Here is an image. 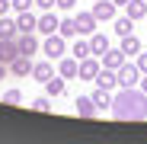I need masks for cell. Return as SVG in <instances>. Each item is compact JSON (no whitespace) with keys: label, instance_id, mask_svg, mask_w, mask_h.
<instances>
[{"label":"cell","instance_id":"obj_33","mask_svg":"<svg viewBox=\"0 0 147 144\" xmlns=\"http://www.w3.org/2000/svg\"><path fill=\"white\" fill-rule=\"evenodd\" d=\"M7 74H10V64H3V61H0V80H7Z\"/></svg>","mask_w":147,"mask_h":144},{"label":"cell","instance_id":"obj_8","mask_svg":"<svg viewBox=\"0 0 147 144\" xmlns=\"http://www.w3.org/2000/svg\"><path fill=\"white\" fill-rule=\"evenodd\" d=\"M10 74L13 77H32V58L29 55H16L10 61Z\"/></svg>","mask_w":147,"mask_h":144},{"label":"cell","instance_id":"obj_19","mask_svg":"<svg viewBox=\"0 0 147 144\" xmlns=\"http://www.w3.org/2000/svg\"><path fill=\"white\" fill-rule=\"evenodd\" d=\"M112 29H115L118 39H121V35H131V32H134V19H131V16H121V19L115 16V19H112Z\"/></svg>","mask_w":147,"mask_h":144},{"label":"cell","instance_id":"obj_30","mask_svg":"<svg viewBox=\"0 0 147 144\" xmlns=\"http://www.w3.org/2000/svg\"><path fill=\"white\" fill-rule=\"evenodd\" d=\"M35 7L45 13V10H55V7H58V0H35Z\"/></svg>","mask_w":147,"mask_h":144},{"label":"cell","instance_id":"obj_12","mask_svg":"<svg viewBox=\"0 0 147 144\" xmlns=\"http://www.w3.org/2000/svg\"><path fill=\"white\" fill-rule=\"evenodd\" d=\"M99 61H102V67H109V70H118L121 64H125V51H121V48H109L106 55H99Z\"/></svg>","mask_w":147,"mask_h":144},{"label":"cell","instance_id":"obj_2","mask_svg":"<svg viewBox=\"0 0 147 144\" xmlns=\"http://www.w3.org/2000/svg\"><path fill=\"white\" fill-rule=\"evenodd\" d=\"M45 58H51V61H58V58H64L67 55V39L61 35V32H51V35H45Z\"/></svg>","mask_w":147,"mask_h":144},{"label":"cell","instance_id":"obj_25","mask_svg":"<svg viewBox=\"0 0 147 144\" xmlns=\"http://www.w3.org/2000/svg\"><path fill=\"white\" fill-rule=\"evenodd\" d=\"M70 51H74V58H90L93 51H90V39H74V45H70Z\"/></svg>","mask_w":147,"mask_h":144},{"label":"cell","instance_id":"obj_3","mask_svg":"<svg viewBox=\"0 0 147 144\" xmlns=\"http://www.w3.org/2000/svg\"><path fill=\"white\" fill-rule=\"evenodd\" d=\"M55 74H58V67L51 64V58H45V61H32V80H35V83L51 80Z\"/></svg>","mask_w":147,"mask_h":144},{"label":"cell","instance_id":"obj_5","mask_svg":"<svg viewBox=\"0 0 147 144\" xmlns=\"http://www.w3.org/2000/svg\"><path fill=\"white\" fill-rule=\"evenodd\" d=\"M115 10L118 7L112 3V0H93V10L90 13L96 16V22H112L115 19Z\"/></svg>","mask_w":147,"mask_h":144},{"label":"cell","instance_id":"obj_10","mask_svg":"<svg viewBox=\"0 0 147 144\" xmlns=\"http://www.w3.org/2000/svg\"><path fill=\"white\" fill-rule=\"evenodd\" d=\"M74 22H77V32L86 35V39L96 32V16H93L90 10H86V13H74Z\"/></svg>","mask_w":147,"mask_h":144},{"label":"cell","instance_id":"obj_14","mask_svg":"<svg viewBox=\"0 0 147 144\" xmlns=\"http://www.w3.org/2000/svg\"><path fill=\"white\" fill-rule=\"evenodd\" d=\"M96 87H102V90H115L118 87V70H109V67H102L99 74H96V80H93Z\"/></svg>","mask_w":147,"mask_h":144},{"label":"cell","instance_id":"obj_7","mask_svg":"<svg viewBox=\"0 0 147 144\" xmlns=\"http://www.w3.org/2000/svg\"><path fill=\"white\" fill-rule=\"evenodd\" d=\"M58 74L64 77V80H74L80 74V61L74 58V55H64V58H58Z\"/></svg>","mask_w":147,"mask_h":144},{"label":"cell","instance_id":"obj_21","mask_svg":"<svg viewBox=\"0 0 147 144\" xmlns=\"http://www.w3.org/2000/svg\"><path fill=\"white\" fill-rule=\"evenodd\" d=\"M58 32H61L64 39H77V35H80V32H77V22H74V16L58 19Z\"/></svg>","mask_w":147,"mask_h":144},{"label":"cell","instance_id":"obj_13","mask_svg":"<svg viewBox=\"0 0 147 144\" xmlns=\"http://www.w3.org/2000/svg\"><path fill=\"white\" fill-rule=\"evenodd\" d=\"M74 106H77V115L80 118H96V103H93V96H77V99H74Z\"/></svg>","mask_w":147,"mask_h":144},{"label":"cell","instance_id":"obj_20","mask_svg":"<svg viewBox=\"0 0 147 144\" xmlns=\"http://www.w3.org/2000/svg\"><path fill=\"white\" fill-rule=\"evenodd\" d=\"M16 35H19L16 19H10V16H0V39H16Z\"/></svg>","mask_w":147,"mask_h":144},{"label":"cell","instance_id":"obj_16","mask_svg":"<svg viewBox=\"0 0 147 144\" xmlns=\"http://www.w3.org/2000/svg\"><path fill=\"white\" fill-rule=\"evenodd\" d=\"M35 22H38V16H35L32 10L16 13V26H19V32H35Z\"/></svg>","mask_w":147,"mask_h":144},{"label":"cell","instance_id":"obj_4","mask_svg":"<svg viewBox=\"0 0 147 144\" xmlns=\"http://www.w3.org/2000/svg\"><path fill=\"white\" fill-rule=\"evenodd\" d=\"M16 45H19V55H38V48H42V42H38V35L35 32H19L16 35Z\"/></svg>","mask_w":147,"mask_h":144},{"label":"cell","instance_id":"obj_6","mask_svg":"<svg viewBox=\"0 0 147 144\" xmlns=\"http://www.w3.org/2000/svg\"><path fill=\"white\" fill-rule=\"evenodd\" d=\"M102 70V61L96 58V55H90V58H80V80H96V74Z\"/></svg>","mask_w":147,"mask_h":144},{"label":"cell","instance_id":"obj_31","mask_svg":"<svg viewBox=\"0 0 147 144\" xmlns=\"http://www.w3.org/2000/svg\"><path fill=\"white\" fill-rule=\"evenodd\" d=\"M77 7V0H58V10H74Z\"/></svg>","mask_w":147,"mask_h":144},{"label":"cell","instance_id":"obj_27","mask_svg":"<svg viewBox=\"0 0 147 144\" xmlns=\"http://www.w3.org/2000/svg\"><path fill=\"white\" fill-rule=\"evenodd\" d=\"M29 109H35V112H51V103H48V96H38Z\"/></svg>","mask_w":147,"mask_h":144},{"label":"cell","instance_id":"obj_22","mask_svg":"<svg viewBox=\"0 0 147 144\" xmlns=\"http://www.w3.org/2000/svg\"><path fill=\"white\" fill-rule=\"evenodd\" d=\"M118 48H121L125 55H138L144 45H141V39H138L134 32H131V35H121V45H118Z\"/></svg>","mask_w":147,"mask_h":144},{"label":"cell","instance_id":"obj_35","mask_svg":"<svg viewBox=\"0 0 147 144\" xmlns=\"http://www.w3.org/2000/svg\"><path fill=\"white\" fill-rule=\"evenodd\" d=\"M112 3H115V7H125V3H128V0H112Z\"/></svg>","mask_w":147,"mask_h":144},{"label":"cell","instance_id":"obj_15","mask_svg":"<svg viewBox=\"0 0 147 144\" xmlns=\"http://www.w3.org/2000/svg\"><path fill=\"white\" fill-rule=\"evenodd\" d=\"M125 16H131L134 22L138 19H147V0H128V3H125Z\"/></svg>","mask_w":147,"mask_h":144},{"label":"cell","instance_id":"obj_34","mask_svg":"<svg viewBox=\"0 0 147 144\" xmlns=\"http://www.w3.org/2000/svg\"><path fill=\"white\" fill-rule=\"evenodd\" d=\"M138 87H141V90L147 93V74H141V80H138Z\"/></svg>","mask_w":147,"mask_h":144},{"label":"cell","instance_id":"obj_11","mask_svg":"<svg viewBox=\"0 0 147 144\" xmlns=\"http://www.w3.org/2000/svg\"><path fill=\"white\" fill-rule=\"evenodd\" d=\"M35 32H42V35H51V32H58V16H55L51 10H45V13L38 16V22H35Z\"/></svg>","mask_w":147,"mask_h":144},{"label":"cell","instance_id":"obj_29","mask_svg":"<svg viewBox=\"0 0 147 144\" xmlns=\"http://www.w3.org/2000/svg\"><path fill=\"white\" fill-rule=\"evenodd\" d=\"M134 58H138V61H134V64H138V70H141V74H147V51L141 48V51H138Z\"/></svg>","mask_w":147,"mask_h":144},{"label":"cell","instance_id":"obj_26","mask_svg":"<svg viewBox=\"0 0 147 144\" xmlns=\"http://www.w3.org/2000/svg\"><path fill=\"white\" fill-rule=\"evenodd\" d=\"M3 103H7V106H19V103H22V90H7V93H3Z\"/></svg>","mask_w":147,"mask_h":144},{"label":"cell","instance_id":"obj_23","mask_svg":"<svg viewBox=\"0 0 147 144\" xmlns=\"http://www.w3.org/2000/svg\"><path fill=\"white\" fill-rule=\"evenodd\" d=\"M42 87H45V93H48V96H61V93L67 90V87H64V77H61V74H55L51 80H45Z\"/></svg>","mask_w":147,"mask_h":144},{"label":"cell","instance_id":"obj_28","mask_svg":"<svg viewBox=\"0 0 147 144\" xmlns=\"http://www.w3.org/2000/svg\"><path fill=\"white\" fill-rule=\"evenodd\" d=\"M10 3H13L16 13H22V10H32V7H35V0H10Z\"/></svg>","mask_w":147,"mask_h":144},{"label":"cell","instance_id":"obj_9","mask_svg":"<svg viewBox=\"0 0 147 144\" xmlns=\"http://www.w3.org/2000/svg\"><path fill=\"white\" fill-rule=\"evenodd\" d=\"M138 80H141L138 64H121L118 67V87H138Z\"/></svg>","mask_w":147,"mask_h":144},{"label":"cell","instance_id":"obj_17","mask_svg":"<svg viewBox=\"0 0 147 144\" xmlns=\"http://www.w3.org/2000/svg\"><path fill=\"white\" fill-rule=\"evenodd\" d=\"M16 55H19V45H16V39H0V61H3V64H10Z\"/></svg>","mask_w":147,"mask_h":144},{"label":"cell","instance_id":"obj_32","mask_svg":"<svg viewBox=\"0 0 147 144\" xmlns=\"http://www.w3.org/2000/svg\"><path fill=\"white\" fill-rule=\"evenodd\" d=\"M10 10H13V3H10V0H0V16H7Z\"/></svg>","mask_w":147,"mask_h":144},{"label":"cell","instance_id":"obj_24","mask_svg":"<svg viewBox=\"0 0 147 144\" xmlns=\"http://www.w3.org/2000/svg\"><path fill=\"white\" fill-rule=\"evenodd\" d=\"M93 103H96V109H112V90L96 87V93H93Z\"/></svg>","mask_w":147,"mask_h":144},{"label":"cell","instance_id":"obj_1","mask_svg":"<svg viewBox=\"0 0 147 144\" xmlns=\"http://www.w3.org/2000/svg\"><path fill=\"white\" fill-rule=\"evenodd\" d=\"M112 115L118 122H144L147 118V93L141 87H121V93L112 96Z\"/></svg>","mask_w":147,"mask_h":144},{"label":"cell","instance_id":"obj_18","mask_svg":"<svg viewBox=\"0 0 147 144\" xmlns=\"http://www.w3.org/2000/svg\"><path fill=\"white\" fill-rule=\"evenodd\" d=\"M90 51H93L96 58L106 55V51H109V39H106L102 32H93V35H90Z\"/></svg>","mask_w":147,"mask_h":144}]
</instances>
